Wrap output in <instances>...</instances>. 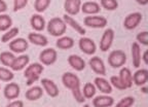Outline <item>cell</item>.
Masks as SVG:
<instances>
[{
    "instance_id": "cell-1",
    "label": "cell",
    "mask_w": 148,
    "mask_h": 107,
    "mask_svg": "<svg viewBox=\"0 0 148 107\" xmlns=\"http://www.w3.org/2000/svg\"><path fill=\"white\" fill-rule=\"evenodd\" d=\"M62 82L65 88L72 92L73 98L76 100L77 103H84L86 98L83 97L82 92L80 88V79L77 75H75L72 72H65L62 75Z\"/></svg>"
},
{
    "instance_id": "cell-2",
    "label": "cell",
    "mask_w": 148,
    "mask_h": 107,
    "mask_svg": "<svg viewBox=\"0 0 148 107\" xmlns=\"http://www.w3.org/2000/svg\"><path fill=\"white\" fill-rule=\"evenodd\" d=\"M43 65L40 63H33L25 68L24 76L26 77V84L31 86L40 78V75L43 72Z\"/></svg>"
},
{
    "instance_id": "cell-3",
    "label": "cell",
    "mask_w": 148,
    "mask_h": 107,
    "mask_svg": "<svg viewBox=\"0 0 148 107\" xmlns=\"http://www.w3.org/2000/svg\"><path fill=\"white\" fill-rule=\"evenodd\" d=\"M46 29H47L49 34H51V36L61 37V36H64V34L66 33L67 25L65 24L63 19L56 16V18H53L49 21V23L46 25Z\"/></svg>"
},
{
    "instance_id": "cell-4",
    "label": "cell",
    "mask_w": 148,
    "mask_h": 107,
    "mask_svg": "<svg viewBox=\"0 0 148 107\" xmlns=\"http://www.w3.org/2000/svg\"><path fill=\"white\" fill-rule=\"evenodd\" d=\"M127 63V55L121 49L111 51L108 56V64L112 68H121Z\"/></svg>"
},
{
    "instance_id": "cell-5",
    "label": "cell",
    "mask_w": 148,
    "mask_h": 107,
    "mask_svg": "<svg viewBox=\"0 0 148 107\" xmlns=\"http://www.w3.org/2000/svg\"><path fill=\"white\" fill-rule=\"evenodd\" d=\"M58 60V53L53 47H47L39 54V62L44 66H51Z\"/></svg>"
},
{
    "instance_id": "cell-6",
    "label": "cell",
    "mask_w": 148,
    "mask_h": 107,
    "mask_svg": "<svg viewBox=\"0 0 148 107\" xmlns=\"http://www.w3.org/2000/svg\"><path fill=\"white\" fill-rule=\"evenodd\" d=\"M107 23L108 22H107V19L105 16H97V14L88 16L83 20V24L86 27H90V28H97V29L105 28L107 26Z\"/></svg>"
},
{
    "instance_id": "cell-7",
    "label": "cell",
    "mask_w": 148,
    "mask_h": 107,
    "mask_svg": "<svg viewBox=\"0 0 148 107\" xmlns=\"http://www.w3.org/2000/svg\"><path fill=\"white\" fill-rule=\"evenodd\" d=\"M142 19H143V16H142L141 12H132V14H127L125 18V21H123V27L127 30H133V29L137 28L140 23H141Z\"/></svg>"
},
{
    "instance_id": "cell-8",
    "label": "cell",
    "mask_w": 148,
    "mask_h": 107,
    "mask_svg": "<svg viewBox=\"0 0 148 107\" xmlns=\"http://www.w3.org/2000/svg\"><path fill=\"white\" fill-rule=\"evenodd\" d=\"M9 49L14 54H23L29 49V42L25 38L18 37L9 41Z\"/></svg>"
},
{
    "instance_id": "cell-9",
    "label": "cell",
    "mask_w": 148,
    "mask_h": 107,
    "mask_svg": "<svg viewBox=\"0 0 148 107\" xmlns=\"http://www.w3.org/2000/svg\"><path fill=\"white\" fill-rule=\"evenodd\" d=\"M114 35H115V33H114L113 29L108 28L104 31V33H103V35H102V37H101V40H100V44H99L100 49H101L102 51H108V49H110L112 43H113Z\"/></svg>"
},
{
    "instance_id": "cell-10",
    "label": "cell",
    "mask_w": 148,
    "mask_h": 107,
    "mask_svg": "<svg viewBox=\"0 0 148 107\" xmlns=\"http://www.w3.org/2000/svg\"><path fill=\"white\" fill-rule=\"evenodd\" d=\"M79 49L86 55H94L97 51V45L95 41L88 37H81L78 41Z\"/></svg>"
},
{
    "instance_id": "cell-11",
    "label": "cell",
    "mask_w": 148,
    "mask_h": 107,
    "mask_svg": "<svg viewBox=\"0 0 148 107\" xmlns=\"http://www.w3.org/2000/svg\"><path fill=\"white\" fill-rule=\"evenodd\" d=\"M88 65L92 68V70L96 74L100 75V76H104L106 75V66H105L104 62L101 58L99 57H92L88 61Z\"/></svg>"
},
{
    "instance_id": "cell-12",
    "label": "cell",
    "mask_w": 148,
    "mask_h": 107,
    "mask_svg": "<svg viewBox=\"0 0 148 107\" xmlns=\"http://www.w3.org/2000/svg\"><path fill=\"white\" fill-rule=\"evenodd\" d=\"M21 93V88L16 82H8L6 86H4L3 90V95L6 98L7 100H16V98L20 96Z\"/></svg>"
},
{
    "instance_id": "cell-13",
    "label": "cell",
    "mask_w": 148,
    "mask_h": 107,
    "mask_svg": "<svg viewBox=\"0 0 148 107\" xmlns=\"http://www.w3.org/2000/svg\"><path fill=\"white\" fill-rule=\"evenodd\" d=\"M81 0H65L64 2V10L67 12L66 14L74 16L79 14L81 8Z\"/></svg>"
},
{
    "instance_id": "cell-14",
    "label": "cell",
    "mask_w": 148,
    "mask_h": 107,
    "mask_svg": "<svg viewBox=\"0 0 148 107\" xmlns=\"http://www.w3.org/2000/svg\"><path fill=\"white\" fill-rule=\"evenodd\" d=\"M41 86L42 88H43V91H45V93L51 98H56L59 95V93H60L58 86L56 84V82L53 80H51L49 78H42Z\"/></svg>"
},
{
    "instance_id": "cell-15",
    "label": "cell",
    "mask_w": 148,
    "mask_h": 107,
    "mask_svg": "<svg viewBox=\"0 0 148 107\" xmlns=\"http://www.w3.org/2000/svg\"><path fill=\"white\" fill-rule=\"evenodd\" d=\"M132 72L131 70L127 67H121L119 70V74H118V78H119L120 82L123 86L125 90L130 88L133 86V78H132Z\"/></svg>"
},
{
    "instance_id": "cell-16",
    "label": "cell",
    "mask_w": 148,
    "mask_h": 107,
    "mask_svg": "<svg viewBox=\"0 0 148 107\" xmlns=\"http://www.w3.org/2000/svg\"><path fill=\"white\" fill-rule=\"evenodd\" d=\"M29 62H30V58L28 55H20V56L16 57V59L14 60L12 66H10V70H12V71L24 70L27 67Z\"/></svg>"
},
{
    "instance_id": "cell-17",
    "label": "cell",
    "mask_w": 148,
    "mask_h": 107,
    "mask_svg": "<svg viewBox=\"0 0 148 107\" xmlns=\"http://www.w3.org/2000/svg\"><path fill=\"white\" fill-rule=\"evenodd\" d=\"M63 21L65 22L66 25L70 26V27H71L75 32L78 33L79 35H81V36H84V35H86V30L83 28L78 22L75 21V19H74L73 16H68V14H64V16H63Z\"/></svg>"
},
{
    "instance_id": "cell-18",
    "label": "cell",
    "mask_w": 148,
    "mask_h": 107,
    "mask_svg": "<svg viewBox=\"0 0 148 107\" xmlns=\"http://www.w3.org/2000/svg\"><path fill=\"white\" fill-rule=\"evenodd\" d=\"M28 42L37 47H46L49 43L47 38L39 32H31L28 34Z\"/></svg>"
},
{
    "instance_id": "cell-19",
    "label": "cell",
    "mask_w": 148,
    "mask_h": 107,
    "mask_svg": "<svg viewBox=\"0 0 148 107\" xmlns=\"http://www.w3.org/2000/svg\"><path fill=\"white\" fill-rule=\"evenodd\" d=\"M80 10L83 14H88V16H94V14H97L98 12H100L101 6L96 1H86V2L81 4Z\"/></svg>"
},
{
    "instance_id": "cell-20",
    "label": "cell",
    "mask_w": 148,
    "mask_h": 107,
    "mask_svg": "<svg viewBox=\"0 0 148 107\" xmlns=\"http://www.w3.org/2000/svg\"><path fill=\"white\" fill-rule=\"evenodd\" d=\"M94 84H95L96 88H98L101 93L105 94V95L112 93V86L107 79L103 78V77H96L94 80Z\"/></svg>"
},
{
    "instance_id": "cell-21",
    "label": "cell",
    "mask_w": 148,
    "mask_h": 107,
    "mask_svg": "<svg viewBox=\"0 0 148 107\" xmlns=\"http://www.w3.org/2000/svg\"><path fill=\"white\" fill-rule=\"evenodd\" d=\"M133 84L138 86H143L148 82V71L147 69H139L132 75Z\"/></svg>"
},
{
    "instance_id": "cell-22",
    "label": "cell",
    "mask_w": 148,
    "mask_h": 107,
    "mask_svg": "<svg viewBox=\"0 0 148 107\" xmlns=\"http://www.w3.org/2000/svg\"><path fill=\"white\" fill-rule=\"evenodd\" d=\"M113 104L114 99L108 95L97 96V97H94V99H92L94 107H111Z\"/></svg>"
},
{
    "instance_id": "cell-23",
    "label": "cell",
    "mask_w": 148,
    "mask_h": 107,
    "mask_svg": "<svg viewBox=\"0 0 148 107\" xmlns=\"http://www.w3.org/2000/svg\"><path fill=\"white\" fill-rule=\"evenodd\" d=\"M30 25L35 31L37 32H41L45 29V26H46V23H45V20L44 18L39 14H35L31 16L30 19Z\"/></svg>"
},
{
    "instance_id": "cell-24",
    "label": "cell",
    "mask_w": 148,
    "mask_h": 107,
    "mask_svg": "<svg viewBox=\"0 0 148 107\" xmlns=\"http://www.w3.org/2000/svg\"><path fill=\"white\" fill-rule=\"evenodd\" d=\"M68 63L76 71H82L86 68V62L78 55H70L68 57Z\"/></svg>"
},
{
    "instance_id": "cell-25",
    "label": "cell",
    "mask_w": 148,
    "mask_h": 107,
    "mask_svg": "<svg viewBox=\"0 0 148 107\" xmlns=\"http://www.w3.org/2000/svg\"><path fill=\"white\" fill-rule=\"evenodd\" d=\"M131 53H132L133 66L135 68H139L141 65V47L138 42H133L131 47Z\"/></svg>"
},
{
    "instance_id": "cell-26",
    "label": "cell",
    "mask_w": 148,
    "mask_h": 107,
    "mask_svg": "<svg viewBox=\"0 0 148 107\" xmlns=\"http://www.w3.org/2000/svg\"><path fill=\"white\" fill-rule=\"evenodd\" d=\"M43 88L41 86H31L28 91H26L25 97L29 101H37L43 96Z\"/></svg>"
},
{
    "instance_id": "cell-27",
    "label": "cell",
    "mask_w": 148,
    "mask_h": 107,
    "mask_svg": "<svg viewBox=\"0 0 148 107\" xmlns=\"http://www.w3.org/2000/svg\"><path fill=\"white\" fill-rule=\"evenodd\" d=\"M56 45L60 49H70L74 45V39L69 36H61L56 41Z\"/></svg>"
},
{
    "instance_id": "cell-28",
    "label": "cell",
    "mask_w": 148,
    "mask_h": 107,
    "mask_svg": "<svg viewBox=\"0 0 148 107\" xmlns=\"http://www.w3.org/2000/svg\"><path fill=\"white\" fill-rule=\"evenodd\" d=\"M18 33H20V29L18 27H12L7 31H5L4 34L1 36V42L2 43H7V42L12 41V39L16 38Z\"/></svg>"
},
{
    "instance_id": "cell-29",
    "label": "cell",
    "mask_w": 148,
    "mask_h": 107,
    "mask_svg": "<svg viewBox=\"0 0 148 107\" xmlns=\"http://www.w3.org/2000/svg\"><path fill=\"white\" fill-rule=\"evenodd\" d=\"M14 59H16V56L12 51H2L0 54V62L4 67L10 68Z\"/></svg>"
},
{
    "instance_id": "cell-30",
    "label": "cell",
    "mask_w": 148,
    "mask_h": 107,
    "mask_svg": "<svg viewBox=\"0 0 148 107\" xmlns=\"http://www.w3.org/2000/svg\"><path fill=\"white\" fill-rule=\"evenodd\" d=\"M12 19L6 14H0V32H5L12 28Z\"/></svg>"
},
{
    "instance_id": "cell-31",
    "label": "cell",
    "mask_w": 148,
    "mask_h": 107,
    "mask_svg": "<svg viewBox=\"0 0 148 107\" xmlns=\"http://www.w3.org/2000/svg\"><path fill=\"white\" fill-rule=\"evenodd\" d=\"M96 91H97V88H96L95 84H92V82H86V84L83 86L82 90H81L82 95H83V97L86 98V99H92V98L95 97Z\"/></svg>"
},
{
    "instance_id": "cell-32",
    "label": "cell",
    "mask_w": 148,
    "mask_h": 107,
    "mask_svg": "<svg viewBox=\"0 0 148 107\" xmlns=\"http://www.w3.org/2000/svg\"><path fill=\"white\" fill-rule=\"evenodd\" d=\"M14 74L12 70L7 67H0V80L3 82H10L14 79Z\"/></svg>"
},
{
    "instance_id": "cell-33",
    "label": "cell",
    "mask_w": 148,
    "mask_h": 107,
    "mask_svg": "<svg viewBox=\"0 0 148 107\" xmlns=\"http://www.w3.org/2000/svg\"><path fill=\"white\" fill-rule=\"evenodd\" d=\"M51 0H35L34 10L36 12H44L51 5Z\"/></svg>"
},
{
    "instance_id": "cell-34",
    "label": "cell",
    "mask_w": 148,
    "mask_h": 107,
    "mask_svg": "<svg viewBox=\"0 0 148 107\" xmlns=\"http://www.w3.org/2000/svg\"><path fill=\"white\" fill-rule=\"evenodd\" d=\"M100 6L105 8L106 10H115L118 7L117 0H100Z\"/></svg>"
},
{
    "instance_id": "cell-35",
    "label": "cell",
    "mask_w": 148,
    "mask_h": 107,
    "mask_svg": "<svg viewBox=\"0 0 148 107\" xmlns=\"http://www.w3.org/2000/svg\"><path fill=\"white\" fill-rule=\"evenodd\" d=\"M135 103V98L127 96V97L123 98L121 100H119L116 103L115 107H132Z\"/></svg>"
},
{
    "instance_id": "cell-36",
    "label": "cell",
    "mask_w": 148,
    "mask_h": 107,
    "mask_svg": "<svg viewBox=\"0 0 148 107\" xmlns=\"http://www.w3.org/2000/svg\"><path fill=\"white\" fill-rule=\"evenodd\" d=\"M137 41L140 45H148V32L147 31H141L137 34Z\"/></svg>"
},
{
    "instance_id": "cell-37",
    "label": "cell",
    "mask_w": 148,
    "mask_h": 107,
    "mask_svg": "<svg viewBox=\"0 0 148 107\" xmlns=\"http://www.w3.org/2000/svg\"><path fill=\"white\" fill-rule=\"evenodd\" d=\"M28 4V0H14V12H18V10H24Z\"/></svg>"
},
{
    "instance_id": "cell-38",
    "label": "cell",
    "mask_w": 148,
    "mask_h": 107,
    "mask_svg": "<svg viewBox=\"0 0 148 107\" xmlns=\"http://www.w3.org/2000/svg\"><path fill=\"white\" fill-rule=\"evenodd\" d=\"M110 84L112 86V88H117V90H120V91H123L125 90V88H123V86L121 84V82H120L119 78H118V76H116V75H112V76L110 77Z\"/></svg>"
},
{
    "instance_id": "cell-39",
    "label": "cell",
    "mask_w": 148,
    "mask_h": 107,
    "mask_svg": "<svg viewBox=\"0 0 148 107\" xmlns=\"http://www.w3.org/2000/svg\"><path fill=\"white\" fill-rule=\"evenodd\" d=\"M6 107H24V102L21 100H12L6 105Z\"/></svg>"
},
{
    "instance_id": "cell-40",
    "label": "cell",
    "mask_w": 148,
    "mask_h": 107,
    "mask_svg": "<svg viewBox=\"0 0 148 107\" xmlns=\"http://www.w3.org/2000/svg\"><path fill=\"white\" fill-rule=\"evenodd\" d=\"M7 10V4L4 0H0V14H3Z\"/></svg>"
},
{
    "instance_id": "cell-41",
    "label": "cell",
    "mask_w": 148,
    "mask_h": 107,
    "mask_svg": "<svg viewBox=\"0 0 148 107\" xmlns=\"http://www.w3.org/2000/svg\"><path fill=\"white\" fill-rule=\"evenodd\" d=\"M141 61H143L146 65L148 64V51H144L143 55L141 56Z\"/></svg>"
},
{
    "instance_id": "cell-42",
    "label": "cell",
    "mask_w": 148,
    "mask_h": 107,
    "mask_svg": "<svg viewBox=\"0 0 148 107\" xmlns=\"http://www.w3.org/2000/svg\"><path fill=\"white\" fill-rule=\"evenodd\" d=\"M136 2L140 5H146L148 3V0H136Z\"/></svg>"
},
{
    "instance_id": "cell-43",
    "label": "cell",
    "mask_w": 148,
    "mask_h": 107,
    "mask_svg": "<svg viewBox=\"0 0 148 107\" xmlns=\"http://www.w3.org/2000/svg\"><path fill=\"white\" fill-rule=\"evenodd\" d=\"M141 92L142 93H144V94H147V88L146 86H141Z\"/></svg>"
},
{
    "instance_id": "cell-44",
    "label": "cell",
    "mask_w": 148,
    "mask_h": 107,
    "mask_svg": "<svg viewBox=\"0 0 148 107\" xmlns=\"http://www.w3.org/2000/svg\"><path fill=\"white\" fill-rule=\"evenodd\" d=\"M82 107H90V105H88V104H84Z\"/></svg>"
},
{
    "instance_id": "cell-45",
    "label": "cell",
    "mask_w": 148,
    "mask_h": 107,
    "mask_svg": "<svg viewBox=\"0 0 148 107\" xmlns=\"http://www.w3.org/2000/svg\"><path fill=\"white\" fill-rule=\"evenodd\" d=\"M0 88H1V86H0Z\"/></svg>"
}]
</instances>
